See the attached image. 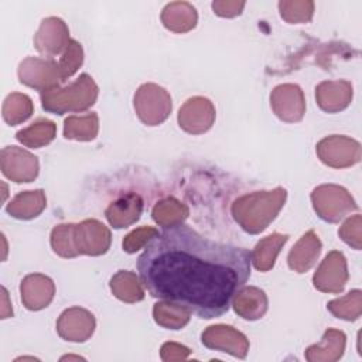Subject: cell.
<instances>
[{"mask_svg":"<svg viewBox=\"0 0 362 362\" xmlns=\"http://www.w3.org/2000/svg\"><path fill=\"white\" fill-rule=\"evenodd\" d=\"M250 263L249 250L209 240L181 223L146 245L137 272L153 297L211 320L229 310L250 276Z\"/></svg>","mask_w":362,"mask_h":362,"instance_id":"obj_1","label":"cell"},{"mask_svg":"<svg viewBox=\"0 0 362 362\" xmlns=\"http://www.w3.org/2000/svg\"><path fill=\"white\" fill-rule=\"evenodd\" d=\"M287 198V191L277 187L272 191H255L236 198L230 212L236 223L247 233L263 232L279 215Z\"/></svg>","mask_w":362,"mask_h":362,"instance_id":"obj_2","label":"cell"},{"mask_svg":"<svg viewBox=\"0 0 362 362\" xmlns=\"http://www.w3.org/2000/svg\"><path fill=\"white\" fill-rule=\"evenodd\" d=\"M99 88L88 74H81L69 85L54 88L41 93V106L45 112L65 115L71 112H83L98 99Z\"/></svg>","mask_w":362,"mask_h":362,"instance_id":"obj_3","label":"cell"},{"mask_svg":"<svg viewBox=\"0 0 362 362\" xmlns=\"http://www.w3.org/2000/svg\"><path fill=\"white\" fill-rule=\"evenodd\" d=\"M313 208L317 215L325 222H339L352 211L358 209V205L352 195L339 185L322 184L311 192Z\"/></svg>","mask_w":362,"mask_h":362,"instance_id":"obj_4","label":"cell"},{"mask_svg":"<svg viewBox=\"0 0 362 362\" xmlns=\"http://www.w3.org/2000/svg\"><path fill=\"white\" fill-rule=\"evenodd\" d=\"M133 106L144 124L158 126L171 113V96L157 83H143L134 93Z\"/></svg>","mask_w":362,"mask_h":362,"instance_id":"obj_5","label":"cell"},{"mask_svg":"<svg viewBox=\"0 0 362 362\" xmlns=\"http://www.w3.org/2000/svg\"><path fill=\"white\" fill-rule=\"evenodd\" d=\"M18 79L23 85L40 93L58 88L64 82L59 65L49 58L27 57L18 65Z\"/></svg>","mask_w":362,"mask_h":362,"instance_id":"obj_6","label":"cell"},{"mask_svg":"<svg viewBox=\"0 0 362 362\" xmlns=\"http://www.w3.org/2000/svg\"><path fill=\"white\" fill-rule=\"evenodd\" d=\"M317 156L328 167L346 168L361 161V144L355 139L341 134L324 137L317 143Z\"/></svg>","mask_w":362,"mask_h":362,"instance_id":"obj_7","label":"cell"},{"mask_svg":"<svg viewBox=\"0 0 362 362\" xmlns=\"http://www.w3.org/2000/svg\"><path fill=\"white\" fill-rule=\"evenodd\" d=\"M72 239L78 256H100L109 250L112 235L109 228L102 222L85 219L81 223H74Z\"/></svg>","mask_w":362,"mask_h":362,"instance_id":"obj_8","label":"cell"},{"mask_svg":"<svg viewBox=\"0 0 362 362\" xmlns=\"http://www.w3.org/2000/svg\"><path fill=\"white\" fill-rule=\"evenodd\" d=\"M201 342L209 349L226 352L239 359H245L249 352V339L246 335L225 324L208 327L201 334Z\"/></svg>","mask_w":362,"mask_h":362,"instance_id":"obj_9","label":"cell"},{"mask_svg":"<svg viewBox=\"0 0 362 362\" xmlns=\"http://www.w3.org/2000/svg\"><path fill=\"white\" fill-rule=\"evenodd\" d=\"M0 168L8 180L20 184L34 181L40 164L38 158L30 151L17 146H7L0 153Z\"/></svg>","mask_w":362,"mask_h":362,"instance_id":"obj_10","label":"cell"},{"mask_svg":"<svg viewBox=\"0 0 362 362\" xmlns=\"http://www.w3.org/2000/svg\"><path fill=\"white\" fill-rule=\"evenodd\" d=\"M348 277L345 256L339 250H332L320 263L313 276V283L314 287L322 293L338 294L344 290Z\"/></svg>","mask_w":362,"mask_h":362,"instance_id":"obj_11","label":"cell"},{"mask_svg":"<svg viewBox=\"0 0 362 362\" xmlns=\"http://www.w3.org/2000/svg\"><path fill=\"white\" fill-rule=\"evenodd\" d=\"M215 106L204 96H194L184 102L178 110V124L189 134H202L208 132L215 122Z\"/></svg>","mask_w":362,"mask_h":362,"instance_id":"obj_12","label":"cell"},{"mask_svg":"<svg viewBox=\"0 0 362 362\" xmlns=\"http://www.w3.org/2000/svg\"><path fill=\"white\" fill-rule=\"evenodd\" d=\"M270 106L274 115L287 123L300 122L305 113V99L296 83L277 85L270 93Z\"/></svg>","mask_w":362,"mask_h":362,"instance_id":"obj_13","label":"cell"},{"mask_svg":"<svg viewBox=\"0 0 362 362\" xmlns=\"http://www.w3.org/2000/svg\"><path fill=\"white\" fill-rule=\"evenodd\" d=\"M95 327L93 314L82 307L66 308L57 321L58 335L69 342H85L92 337Z\"/></svg>","mask_w":362,"mask_h":362,"instance_id":"obj_14","label":"cell"},{"mask_svg":"<svg viewBox=\"0 0 362 362\" xmlns=\"http://www.w3.org/2000/svg\"><path fill=\"white\" fill-rule=\"evenodd\" d=\"M69 40V30L65 21L59 17H47L41 21L34 35V45L38 52L55 57L65 51Z\"/></svg>","mask_w":362,"mask_h":362,"instance_id":"obj_15","label":"cell"},{"mask_svg":"<svg viewBox=\"0 0 362 362\" xmlns=\"http://www.w3.org/2000/svg\"><path fill=\"white\" fill-rule=\"evenodd\" d=\"M20 294L23 305L27 310L38 311L48 307L52 301L55 294V284L45 274H28L21 280Z\"/></svg>","mask_w":362,"mask_h":362,"instance_id":"obj_16","label":"cell"},{"mask_svg":"<svg viewBox=\"0 0 362 362\" xmlns=\"http://www.w3.org/2000/svg\"><path fill=\"white\" fill-rule=\"evenodd\" d=\"M315 100L327 113L341 112L352 100V85L348 81H324L315 88Z\"/></svg>","mask_w":362,"mask_h":362,"instance_id":"obj_17","label":"cell"},{"mask_svg":"<svg viewBox=\"0 0 362 362\" xmlns=\"http://www.w3.org/2000/svg\"><path fill=\"white\" fill-rule=\"evenodd\" d=\"M143 212V199L136 192H127L113 201L105 211L109 223L116 228H127L139 221Z\"/></svg>","mask_w":362,"mask_h":362,"instance_id":"obj_18","label":"cell"},{"mask_svg":"<svg viewBox=\"0 0 362 362\" xmlns=\"http://www.w3.org/2000/svg\"><path fill=\"white\" fill-rule=\"evenodd\" d=\"M321 253V240L314 230L305 232L291 247L287 256L288 267L297 273L308 272Z\"/></svg>","mask_w":362,"mask_h":362,"instance_id":"obj_19","label":"cell"},{"mask_svg":"<svg viewBox=\"0 0 362 362\" xmlns=\"http://www.w3.org/2000/svg\"><path fill=\"white\" fill-rule=\"evenodd\" d=\"M230 304L239 317H242L243 320L255 321L262 318L266 314L269 300L266 293L259 287L243 286L233 296Z\"/></svg>","mask_w":362,"mask_h":362,"instance_id":"obj_20","label":"cell"},{"mask_svg":"<svg viewBox=\"0 0 362 362\" xmlns=\"http://www.w3.org/2000/svg\"><path fill=\"white\" fill-rule=\"evenodd\" d=\"M346 337L342 331L328 328L321 341L305 349V359L310 362H334L338 361L345 351Z\"/></svg>","mask_w":362,"mask_h":362,"instance_id":"obj_21","label":"cell"},{"mask_svg":"<svg viewBox=\"0 0 362 362\" xmlns=\"http://www.w3.org/2000/svg\"><path fill=\"white\" fill-rule=\"evenodd\" d=\"M163 25L173 33H188L198 23L195 7L188 1H171L161 11Z\"/></svg>","mask_w":362,"mask_h":362,"instance_id":"obj_22","label":"cell"},{"mask_svg":"<svg viewBox=\"0 0 362 362\" xmlns=\"http://www.w3.org/2000/svg\"><path fill=\"white\" fill-rule=\"evenodd\" d=\"M47 206L45 192L42 189L23 191L17 194L6 206L8 215L16 219H33L38 216Z\"/></svg>","mask_w":362,"mask_h":362,"instance_id":"obj_23","label":"cell"},{"mask_svg":"<svg viewBox=\"0 0 362 362\" xmlns=\"http://www.w3.org/2000/svg\"><path fill=\"white\" fill-rule=\"evenodd\" d=\"M287 240L288 235H281L277 232L260 239L253 252H250V262L253 263L255 269L259 272H269L274 266L276 257Z\"/></svg>","mask_w":362,"mask_h":362,"instance_id":"obj_24","label":"cell"},{"mask_svg":"<svg viewBox=\"0 0 362 362\" xmlns=\"http://www.w3.org/2000/svg\"><path fill=\"white\" fill-rule=\"evenodd\" d=\"M110 290L116 298L124 303H137L144 298V288L140 277L129 270H119L110 279Z\"/></svg>","mask_w":362,"mask_h":362,"instance_id":"obj_25","label":"cell"},{"mask_svg":"<svg viewBox=\"0 0 362 362\" xmlns=\"http://www.w3.org/2000/svg\"><path fill=\"white\" fill-rule=\"evenodd\" d=\"M153 318L163 328L181 329L189 322L191 311L178 303L161 300L153 307Z\"/></svg>","mask_w":362,"mask_h":362,"instance_id":"obj_26","label":"cell"},{"mask_svg":"<svg viewBox=\"0 0 362 362\" xmlns=\"http://www.w3.org/2000/svg\"><path fill=\"white\" fill-rule=\"evenodd\" d=\"M188 206L173 197L158 201L151 211L154 222L165 229L181 225L188 218Z\"/></svg>","mask_w":362,"mask_h":362,"instance_id":"obj_27","label":"cell"},{"mask_svg":"<svg viewBox=\"0 0 362 362\" xmlns=\"http://www.w3.org/2000/svg\"><path fill=\"white\" fill-rule=\"evenodd\" d=\"M57 136V126L48 119H38L25 129L16 133V139L30 148H41L49 144Z\"/></svg>","mask_w":362,"mask_h":362,"instance_id":"obj_28","label":"cell"},{"mask_svg":"<svg viewBox=\"0 0 362 362\" xmlns=\"http://www.w3.org/2000/svg\"><path fill=\"white\" fill-rule=\"evenodd\" d=\"M99 117L95 112L82 116H69L64 122V137L78 141H90L98 136Z\"/></svg>","mask_w":362,"mask_h":362,"instance_id":"obj_29","label":"cell"},{"mask_svg":"<svg viewBox=\"0 0 362 362\" xmlns=\"http://www.w3.org/2000/svg\"><path fill=\"white\" fill-rule=\"evenodd\" d=\"M34 112L33 100L20 92H13L7 95L3 102L1 113L3 119L8 126H16L25 122Z\"/></svg>","mask_w":362,"mask_h":362,"instance_id":"obj_30","label":"cell"},{"mask_svg":"<svg viewBox=\"0 0 362 362\" xmlns=\"http://www.w3.org/2000/svg\"><path fill=\"white\" fill-rule=\"evenodd\" d=\"M327 308L337 318L345 321H355L361 317L362 313V291L358 288L351 290L344 297L331 300L327 304Z\"/></svg>","mask_w":362,"mask_h":362,"instance_id":"obj_31","label":"cell"},{"mask_svg":"<svg viewBox=\"0 0 362 362\" xmlns=\"http://www.w3.org/2000/svg\"><path fill=\"white\" fill-rule=\"evenodd\" d=\"M279 11L283 20L290 24L307 23L314 14V1L311 0H284L279 1Z\"/></svg>","mask_w":362,"mask_h":362,"instance_id":"obj_32","label":"cell"},{"mask_svg":"<svg viewBox=\"0 0 362 362\" xmlns=\"http://www.w3.org/2000/svg\"><path fill=\"white\" fill-rule=\"evenodd\" d=\"M74 223H61L51 230V247L52 250L65 259L76 257V250L72 239Z\"/></svg>","mask_w":362,"mask_h":362,"instance_id":"obj_33","label":"cell"},{"mask_svg":"<svg viewBox=\"0 0 362 362\" xmlns=\"http://www.w3.org/2000/svg\"><path fill=\"white\" fill-rule=\"evenodd\" d=\"M83 62V49L82 45L76 40H69L65 51L59 58V71L62 75L64 82L71 78L82 65Z\"/></svg>","mask_w":362,"mask_h":362,"instance_id":"obj_34","label":"cell"},{"mask_svg":"<svg viewBox=\"0 0 362 362\" xmlns=\"http://www.w3.org/2000/svg\"><path fill=\"white\" fill-rule=\"evenodd\" d=\"M158 235V230L153 226H140L130 233H127L122 242L123 250L127 253H136L141 247H146V245L154 239Z\"/></svg>","mask_w":362,"mask_h":362,"instance_id":"obj_35","label":"cell"},{"mask_svg":"<svg viewBox=\"0 0 362 362\" xmlns=\"http://www.w3.org/2000/svg\"><path fill=\"white\" fill-rule=\"evenodd\" d=\"M339 238L349 246L356 250H361L362 246V218L359 214L348 218L338 230Z\"/></svg>","mask_w":362,"mask_h":362,"instance_id":"obj_36","label":"cell"},{"mask_svg":"<svg viewBox=\"0 0 362 362\" xmlns=\"http://www.w3.org/2000/svg\"><path fill=\"white\" fill-rule=\"evenodd\" d=\"M245 4L242 0H216L212 3V10L219 17L232 18L242 13Z\"/></svg>","mask_w":362,"mask_h":362,"instance_id":"obj_37","label":"cell"},{"mask_svg":"<svg viewBox=\"0 0 362 362\" xmlns=\"http://www.w3.org/2000/svg\"><path fill=\"white\" fill-rule=\"evenodd\" d=\"M191 354V349L177 344V342H165L163 344L160 349V356L163 361L170 362V361H185Z\"/></svg>","mask_w":362,"mask_h":362,"instance_id":"obj_38","label":"cell"},{"mask_svg":"<svg viewBox=\"0 0 362 362\" xmlns=\"http://www.w3.org/2000/svg\"><path fill=\"white\" fill-rule=\"evenodd\" d=\"M1 301H3V307H1V318H8L13 317V310H11V304L8 303V293L4 287H1Z\"/></svg>","mask_w":362,"mask_h":362,"instance_id":"obj_39","label":"cell"},{"mask_svg":"<svg viewBox=\"0 0 362 362\" xmlns=\"http://www.w3.org/2000/svg\"><path fill=\"white\" fill-rule=\"evenodd\" d=\"M61 359L64 361V359H83V358H81V356H74V355H66V356H62Z\"/></svg>","mask_w":362,"mask_h":362,"instance_id":"obj_40","label":"cell"}]
</instances>
